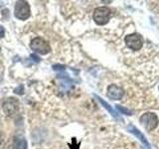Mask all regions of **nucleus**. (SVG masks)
<instances>
[{
  "label": "nucleus",
  "mask_w": 159,
  "mask_h": 149,
  "mask_svg": "<svg viewBox=\"0 0 159 149\" xmlns=\"http://www.w3.org/2000/svg\"><path fill=\"white\" fill-rule=\"evenodd\" d=\"M30 47L34 52H36L40 55H47L51 51V47H50L49 43L45 39L41 37L34 38L31 43H30Z\"/></svg>",
  "instance_id": "1"
},
{
  "label": "nucleus",
  "mask_w": 159,
  "mask_h": 149,
  "mask_svg": "<svg viewBox=\"0 0 159 149\" xmlns=\"http://www.w3.org/2000/svg\"><path fill=\"white\" fill-rule=\"evenodd\" d=\"M3 112L7 116H13L19 111V101L15 97H6L2 102Z\"/></svg>",
  "instance_id": "2"
},
{
  "label": "nucleus",
  "mask_w": 159,
  "mask_h": 149,
  "mask_svg": "<svg viewBox=\"0 0 159 149\" xmlns=\"http://www.w3.org/2000/svg\"><path fill=\"white\" fill-rule=\"evenodd\" d=\"M139 121H140L142 126L145 128L147 131H152L157 126L158 118L156 116V114H154L152 112H146L140 116Z\"/></svg>",
  "instance_id": "3"
},
{
  "label": "nucleus",
  "mask_w": 159,
  "mask_h": 149,
  "mask_svg": "<svg viewBox=\"0 0 159 149\" xmlns=\"http://www.w3.org/2000/svg\"><path fill=\"white\" fill-rule=\"evenodd\" d=\"M30 6L29 3L27 1H23V0H20V1L16 2L15 5V9H14V15L15 17L19 20H26L30 17Z\"/></svg>",
  "instance_id": "4"
},
{
  "label": "nucleus",
  "mask_w": 159,
  "mask_h": 149,
  "mask_svg": "<svg viewBox=\"0 0 159 149\" xmlns=\"http://www.w3.org/2000/svg\"><path fill=\"white\" fill-rule=\"evenodd\" d=\"M109 17H111V10L106 6L98 7L93 11V20L98 25H106Z\"/></svg>",
  "instance_id": "5"
},
{
  "label": "nucleus",
  "mask_w": 159,
  "mask_h": 149,
  "mask_svg": "<svg viewBox=\"0 0 159 149\" xmlns=\"http://www.w3.org/2000/svg\"><path fill=\"white\" fill-rule=\"evenodd\" d=\"M124 42H125L126 46L132 50V51H139L142 47L143 39L139 34H129L124 38Z\"/></svg>",
  "instance_id": "6"
},
{
  "label": "nucleus",
  "mask_w": 159,
  "mask_h": 149,
  "mask_svg": "<svg viewBox=\"0 0 159 149\" xmlns=\"http://www.w3.org/2000/svg\"><path fill=\"white\" fill-rule=\"evenodd\" d=\"M123 96L124 91L120 87H118L114 84H111V86H108L107 92V97L108 98L112 99V101H119V99L123 97Z\"/></svg>",
  "instance_id": "7"
},
{
  "label": "nucleus",
  "mask_w": 159,
  "mask_h": 149,
  "mask_svg": "<svg viewBox=\"0 0 159 149\" xmlns=\"http://www.w3.org/2000/svg\"><path fill=\"white\" fill-rule=\"evenodd\" d=\"M127 128H128V130L130 131L131 133H133L134 135H135L139 140H140L144 145H145L146 147H150V144H149V142L146 140V138H145V136L143 135V134L138 130V129L134 126V125H132V124H128V126H127Z\"/></svg>",
  "instance_id": "8"
},
{
  "label": "nucleus",
  "mask_w": 159,
  "mask_h": 149,
  "mask_svg": "<svg viewBox=\"0 0 159 149\" xmlns=\"http://www.w3.org/2000/svg\"><path fill=\"white\" fill-rule=\"evenodd\" d=\"M15 149H27V141L23 137H16L14 139Z\"/></svg>",
  "instance_id": "9"
},
{
  "label": "nucleus",
  "mask_w": 159,
  "mask_h": 149,
  "mask_svg": "<svg viewBox=\"0 0 159 149\" xmlns=\"http://www.w3.org/2000/svg\"><path fill=\"white\" fill-rule=\"evenodd\" d=\"M96 97H97V98L98 99V102H101V103L102 104V106H103V107H104V108H106V109H107V111H108L109 113H111V115H112L113 117H116V118H119V117H118V114H117V113H116V111H113V109H112V107H111V106H109V104H107V103L106 102H104V101H103V99H102V98H101V97H99L96 96Z\"/></svg>",
  "instance_id": "10"
},
{
  "label": "nucleus",
  "mask_w": 159,
  "mask_h": 149,
  "mask_svg": "<svg viewBox=\"0 0 159 149\" xmlns=\"http://www.w3.org/2000/svg\"><path fill=\"white\" fill-rule=\"evenodd\" d=\"M116 107H117V109L119 111H121L122 113L126 114V115H131V114H132V111H129V109H127V108H124V107H122L120 106H117Z\"/></svg>",
  "instance_id": "11"
},
{
  "label": "nucleus",
  "mask_w": 159,
  "mask_h": 149,
  "mask_svg": "<svg viewBox=\"0 0 159 149\" xmlns=\"http://www.w3.org/2000/svg\"><path fill=\"white\" fill-rule=\"evenodd\" d=\"M14 93H17V94H23L24 93V87L22 86V84H20L18 88H16L14 89Z\"/></svg>",
  "instance_id": "12"
},
{
  "label": "nucleus",
  "mask_w": 159,
  "mask_h": 149,
  "mask_svg": "<svg viewBox=\"0 0 159 149\" xmlns=\"http://www.w3.org/2000/svg\"><path fill=\"white\" fill-rule=\"evenodd\" d=\"M65 67L61 66V65H54L53 66V70H55V71H63Z\"/></svg>",
  "instance_id": "13"
},
{
  "label": "nucleus",
  "mask_w": 159,
  "mask_h": 149,
  "mask_svg": "<svg viewBox=\"0 0 159 149\" xmlns=\"http://www.w3.org/2000/svg\"><path fill=\"white\" fill-rule=\"evenodd\" d=\"M5 35V30H4V27L2 26V25H0V38L4 37Z\"/></svg>",
  "instance_id": "14"
},
{
  "label": "nucleus",
  "mask_w": 159,
  "mask_h": 149,
  "mask_svg": "<svg viewBox=\"0 0 159 149\" xmlns=\"http://www.w3.org/2000/svg\"><path fill=\"white\" fill-rule=\"evenodd\" d=\"M31 58L33 59V61H35V62H40V58H38L37 56H36V55H34V54H32L31 55Z\"/></svg>",
  "instance_id": "15"
},
{
  "label": "nucleus",
  "mask_w": 159,
  "mask_h": 149,
  "mask_svg": "<svg viewBox=\"0 0 159 149\" xmlns=\"http://www.w3.org/2000/svg\"><path fill=\"white\" fill-rule=\"evenodd\" d=\"M2 141H3V134H2L1 131H0V145H1Z\"/></svg>",
  "instance_id": "16"
},
{
  "label": "nucleus",
  "mask_w": 159,
  "mask_h": 149,
  "mask_svg": "<svg viewBox=\"0 0 159 149\" xmlns=\"http://www.w3.org/2000/svg\"><path fill=\"white\" fill-rule=\"evenodd\" d=\"M158 89H159V87H158Z\"/></svg>",
  "instance_id": "17"
}]
</instances>
